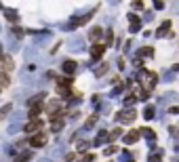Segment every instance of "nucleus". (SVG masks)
<instances>
[{"instance_id":"obj_1","label":"nucleus","mask_w":179,"mask_h":162,"mask_svg":"<svg viewBox=\"0 0 179 162\" xmlns=\"http://www.w3.org/2000/svg\"><path fill=\"white\" fill-rule=\"evenodd\" d=\"M45 143H46V135H42V133H38V135H34L30 139V145L32 147H42Z\"/></svg>"},{"instance_id":"obj_2","label":"nucleus","mask_w":179,"mask_h":162,"mask_svg":"<svg viewBox=\"0 0 179 162\" xmlns=\"http://www.w3.org/2000/svg\"><path fill=\"white\" fill-rule=\"evenodd\" d=\"M148 74V80H143V86L145 88H154V84H156V74L154 72H145Z\"/></svg>"},{"instance_id":"obj_3","label":"nucleus","mask_w":179,"mask_h":162,"mask_svg":"<svg viewBox=\"0 0 179 162\" xmlns=\"http://www.w3.org/2000/svg\"><path fill=\"white\" fill-rule=\"evenodd\" d=\"M42 126V120H32L30 124H25V133H34V131H38Z\"/></svg>"},{"instance_id":"obj_4","label":"nucleus","mask_w":179,"mask_h":162,"mask_svg":"<svg viewBox=\"0 0 179 162\" xmlns=\"http://www.w3.org/2000/svg\"><path fill=\"white\" fill-rule=\"evenodd\" d=\"M103 51H105V46H103V44H97V46H93V48H91V55H93V59H99Z\"/></svg>"},{"instance_id":"obj_5","label":"nucleus","mask_w":179,"mask_h":162,"mask_svg":"<svg viewBox=\"0 0 179 162\" xmlns=\"http://www.w3.org/2000/svg\"><path fill=\"white\" fill-rule=\"evenodd\" d=\"M76 68H78L76 61H65V63H63V72H68V74H74Z\"/></svg>"},{"instance_id":"obj_6","label":"nucleus","mask_w":179,"mask_h":162,"mask_svg":"<svg viewBox=\"0 0 179 162\" xmlns=\"http://www.w3.org/2000/svg\"><path fill=\"white\" fill-rule=\"evenodd\" d=\"M137 137H139V133H137V131H131V133H127V135H124V141H127V143H135V141H137Z\"/></svg>"},{"instance_id":"obj_7","label":"nucleus","mask_w":179,"mask_h":162,"mask_svg":"<svg viewBox=\"0 0 179 162\" xmlns=\"http://www.w3.org/2000/svg\"><path fill=\"white\" fill-rule=\"evenodd\" d=\"M8 112H11V103H6V105H4V107H2V110H0V120H4V118H6V114H8Z\"/></svg>"},{"instance_id":"obj_8","label":"nucleus","mask_w":179,"mask_h":162,"mask_svg":"<svg viewBox=\"0 0 179 162\" xmlns=\"http://www.w3.org/2000/svg\"><path fill=\"white\" fill-rule=\"evenodd\" d=\"M30 158H32V154H30V152H25V154H21V156L17 158V162H25V160H30Z\"/></svg>"},{"instance_id":"obj_9","label":"nucleus","mask_w":179,"mask_h":162,"mask_svg":"<svg viewBox=\"0 0 179 162\" xmlns=\"http://www.w3.org/2000/svg\"><path fill=\"white\" fill-rule=\"evenodd\" d=\"M42 110H45V105H38V107H32V110H30V114H32V116H36V114H40Z\"/></svg>"},{"instance_id":"obj_10","label":"nucleus","mask_w":179,"mask_h":162,"mask_svg":"<svg viewBox=\"0 0 179 162\" xmlns=\"http://www.w3.org/2000/svg\"><path fill=\"white\" fill-rule=\"evenodd\" d=\"M152 53H154V48H152V46H148V48H141V55H145V57H150Z\"/></svg>"},{"instance_id":"obj_11","label":"nucleus","mask_w":179,"mask_h":162,"mask_svg":"<svg viewBox=\"0 0 179 162\" xmlns=\"http://www.w3.org/2000/svg\"><path fill=\"white\" fill-rule=\"evenodd\" d=\"M4 68H6V72H8V70H13V61H11L8 57H4Z\"/></svg>"},{"instance_id":"obj_12","label":"nucleus","mask_w":179,"mask_h":162,"mask_svg":"<svg viewBox=\"0 0 179 162\" xmlns=\"http://www.w3.org/2000/svg\"><path fill=\"white\" fill-rule=\"evenodd\" d=\"M99 34H101V30H99V28H95V30H93V32H91V38H93V40H95V38H97V36H99Z\"/></svg>"},{"instance_id":"obj_13","label":"nucleus","mask_w":179,"mask_h":162,"mask_svg":"<svg viewBox=\"0 0 179 162\" xmlns=\"http://www.w3.org/2000/svg\"><path fill=\"white\" fill-rule=\"evenodd\" d=\"M141 6H143L141 0H133V8H141Z\"/></svg>"},{"instance_id":"obj_14","label":"nucleus","mask_w":179,"mask_h":162,"mask_svg":"<svg viewBox=\"0 0 179 162\" xmlns=\"http://www.w3.org/2000/svg\"><path fill=\"white\" fill-rule=\"evenodd\" d=\"M91 160H93V156H91V154H87L85 158H80V160H78V162H91Z\"/></svg>"}]
</instances>
